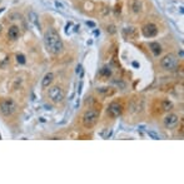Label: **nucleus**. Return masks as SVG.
<instances>
[{
  "instance_id": "1",
  "label": "nucleus",
  "mask_w": 184,
  "mask_h": 184,
  "mask_svg": "<svg viewBox=\"0 0 184 184\" xmlns=\"http://www.w3.org/2000/svg\"><path fill=\"white\" fill-rule=\"evenodd\" d=\"M44 45L46 50L53 55H58L64 49V43L57 29L54 28H48L44 33Z\"/></svg>"
},
{
  "instance_id": "2",
  "label": "nucleus",
  "mask_w": 184,
  "mask_h": 184,
  "mask_svg": "<svg viewBox=\"0 0 184 184\" xmlns=\"http://www.w3.org/2000/svg\"><path fill=\"white\" fill-rule=\"evenodd\" d=\"M98 120H99V112L97 109H91V108L85 110V113L83 114V118H82L83 125L86 129L93 128L98 123Z\"/></svg>"
},
{
  "instance_id": "3",
  "label": "nucleus",
  "mask_w": 184,
  "mask_h": 184,
  "mask_svg": "<svg viewBox=\"0 0 184 184\" xmlns=\"http://www.w3.org/2000/svg\"><path fill=\"white\" fill-rule=\"evenodd\" d=\"M18 109L17 103L11 98H5L0 100V113L4 116H11Z\"/></svg>"
},
{
  "instance_id": "4",
  "label": "nucleus",
  "mask_w": 184,
  "mask_h": 184,
  "mask_svg": "<svg viewBox=\"0 0 184 184\" xmlns=\"http://www.w3.org/2000/svg\"><path fill=\"white\" fill-rule=\"evenodd\" d=\"M48 97L49 99L53 101V103H55V104H59L64 100L65 98V93H64V90L61 86L59 85H50L49 86V90H48Z\"/></svg>"
},
{
  "instance_id": "5",
  "label": "nucleus",
  "mask_w": 184,
  "mask_h": 184,
  "mask_svg": "<svg viewBox=\"0 0 184 184\" xmlns=\"http://www.w3.org/2000/svg\"><path fill=\"white\" fill-rule=\"evenodd\" d=\"M177 65H178V59L173 53H169V54L164 55L160 59V67L164 70H168V72L174 70L177 68Z\"/></svg>"
},
{
  "instance_id": "6",
  "label": "nucleus",
  "mask_w": 184,
  "mask_h": 184,
  "mask_svg": "<svg viewBox=\"0 0 184 184\" xmlns=\"http://www.w3.org/2000/svg\"><path fill=\"white\" fill-rule=\"evenodd\" d=\"M107 113L110 118L115 119V118L120 116L122 113H123V105L118 101H112L109 105H108V109H107Z\"/></svg>"
},
{
  "instance_id": "7",
  "label": "nucleus",
  "mask_w": 184,
  "mask_h": 184,
  "mask_svg": "<svg viewBox=\"0 0 184 184\" xmlns=\"http://www.w3.org/2000/svg\"><path fill=\"white\" fill-rule=\"evenodd\" d=\"M163 123L165 125V128L168 129H172V128H175L179 123V116L174 113H169L164 116V119H163Z\"/></svg>"
},
{
  "instance_id": "8",
  "label": "nucleus",
  "mask_w": 184,
  "mask_h": 184,
  "mask_svg": "<svg viewBox=\"0 0 184 184\" xmlns=\"http://www.w3.org/2000/svg\"><path fill=\"white\" fill-rule=\"evenodd\" d=\"M142 33L145 38H154L158 34V28L153 23H148L142 28Z\"/></svg>"
},
{
  "instance_id": "9",
  "label": "nucleus",
  "mask_w": 184,
  "mask_h": 184,
  "mask_svg": "<svg viewBox=\"0 0 184 184\" xmlns=\"http://www.w3.org/2000/svg\"><path fill=\"white\" fill-rule=\"evenodd\" d=\"M20 36V29L18 25H10L9 29H8V38L10 39V40H18Z\"/></svg>"
},
{
  "instance_id": "10",
  "label": "nucleus",
  "mask_w": 184,
  "mask_h": 184,
  "mask_svg": "<svg viewBox=\"0 0 184 184\" xmlns=\"http://www.w3.org/2000/svg\"><path fill=\"white\" fill-rule=\"evenodd\" d=\"M123 34L127 39H130V40H135L137 36H138V30L137 28H134V26H128V28H125L123 30Z\"/></svg>"
},
{
  "instance_id": "11",
  "label": "nucleus",
  "mask_w": 184,
  "mask_h": 184,
  "mask_svg": "<svg viewBox=\"0 0 184 184\" xmlns=\"http://www.w3.org/2000/svg\"><path fill=\"white\" fill-rule=\"evenodd\" d=\"M53 82H54V74H53V73H46L44 75V78L42 79V88L43 89L49 88Z\"/></svg>"
},
{
  "instance_id": "12",
  "label": "nucleus",
  "mask_w": 184,
  "mask_h": 184,
  "mask_svg": "<svg viewBox=\"0 0 184 184\" xmlns=\"http://www.w3.org/2000/svg\"><path fill=\"white\" fill-rule=\"evenodd\" d=\"M149 49H150V51L153 53L155 57H159L162 54V46H160V44L158 43V42L149 43Z\"/></svg>"
},
{
  "instance_id": "13",
  "label": "nucleus",
  "mask_w": 184,
  "mask_h": 184,
  "mask_svg": "<svg viewBox=\"0 0 184 184\" xmlns=\"http://www.w3.org/2000/svg\"><path fill=\"white\" fill-rule=\"evenodd\" d=\"M97 91H98V94H100V95H103V97H109V95H113V94L115 93V90L112 89V88H109V86L98 88Z\"/></svg>"
},
{
  "instance_id": "14",
  "label": "nucleus",
  "mask_w": 184,
  "mask_h": 184,
  "mask_svg": "<svg viewBox=\"0 0 184 184\" xmlns=\"http://www.w3.org/2000/svg\"><path fill=\"white\" fill-rule=\"evenodd\" d=\"M131 10H133V13H135V14H139V13L142 11V2L140 0H131Z\"/></svg>"
},
{
  "instance_id": "15",
  "label": "nucleus",
  "mask_w": 184,
  "mask_h": 184,
  "mask_svg": "<svg viewBox=\"0 0 184 184\" xmlns=\"http://www.w3.org/2000/svg\"><path fill=\"white\" fill-rule=\"evenodd\" d=\"M162 109L164 112H170V110L173 109V103L170 101V100H168V99L162 100Z\"/></svg>"
},
{
  "instance_id": "16",
  "label": "nucleus",
  "mask_w": 184,
  "mask_h": 184,
  "mask_svg": "<svg viewBox=\"0 0 184 184\" xmlns=\"http://www.w3.org/2000/svg\"><path fill=\"white\" fill-rule=\"evenodd\" d=\"M29 21L31 24H34L35 26H38V28H40V25H39V21H38V14L35 11H30L29 13Z\"/></svg>"
},
{
  "instance_id": "17",
  "label": "nucleus",
  "mask_w": 184,
  "mask_h": 184,
  "mask_svg": "<svg viewBox=\"0 0 184 184\" xmlns=\"http://www.w3.org/2000/svg\"><path fill=\"white\" fill-rule=\"evenodd\" d=\"M100 75H101V76H104V78H109V76L112 75V70H110V68L104 67V68L100 70Z\"/></svg>"
},
{
  "instance_id": "18",
  "label": "nucleus",
  "mask_w": 184,
  "mask_h": 184,
  "mask_svg": "<svg viewBox=\"0 0 184 184\" xmlns=\"http://www.w3.org/2000/svg\"><path fill=\"white\" fill-rule=\"evenodd\" d=\"M17 61H18V64H25L26 63V58H25V55L24 54H21V53H19V54H17Z\"/></svg>"
},
{
  "instance_id": "19",
  "label": "nucleus",
  "mask_w": 184,
  "mask_h": 184,
  "mask_svg": "<svg viewBox=\"0 0 184 184\" xmlns=\"http://www.w3.org/2000/svg\"><path fill=\"white\" fill-rule=\"evenodd\" d=\"M147 134H148V135H149V137H150L152 139H154V140H159V139H160V137H159V135H158V134L155 133V131H152V130H148V131H147Z\"/></svg>"
},
{
  "instance_id": "20",
  "label": "nucleus",
  "mask_w": 184,
  "mask_h": 184,
  "mask_svg": "<svg viewBox=\"0 0 184 184\" xmlns=\"http://www.w3.org/2000/svg\"><path fill=\"white\" fill-rule=\"evenodd\" d=\"M116 30H115V26L114 25H109L108 26V33H110V34H114Z\"/></svg>"
},
{
  "instance_id": "21",
  "label": "nucleus",
  "mask_w": 184,
  "mask_h": 184,
  "mask_svg": "<svg viewBox=\"0 0 184 184\" xmlns=\"http://www.w3.org/2000/svg\"><path fill=\"white\" fill-rule=\"evenodd\" d=\"M55 6H57V8H59L60 10H64V9H65V8H64V5H63L61 3H59V2H55Z\"/></svg>"
},
{
  "instance_id": "22",
  "label": "nucleus",
  "mask_w": 184,
  "mask_h": 184,
  "mask_svg": "<svg viewBox=\"0 0 184 184\" xmlns=\"http://www.w3.org/2000/svg\"><path fill=\"white\" fill-rule=\"evenodd\" d=\"M86 25L90 26V28H95V23L94 21H86Z\"/></svg>"
},
{
  "instance_id": "23",
  "label": "nucleus",
  "mask_w": 184,
  "mask_h": 184,
  "mask_svg": "<svg viewBox=\"0 0 184 184\" xmlns=\"http://www.w3.org/2000/svg\"><path fill=\"white\" fill-rule=\"evenodd\" d=\"M2 31H3V25L0 24V34H2Z\"/></svg>"
}]
</instances>
